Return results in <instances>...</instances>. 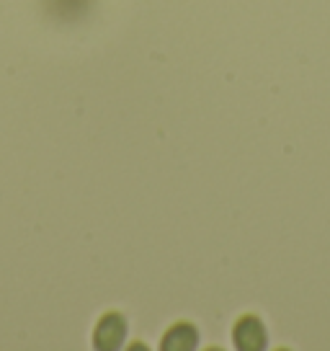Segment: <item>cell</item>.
Wrapping results in <instances>:
<instances>
[{
	"mask_svg": "<svg viewBox=\"0 0 330 351\" xmlns=\"http://www.w3.org/2000/svg\"><path fill=\"white\" fill-rule=\"evenodd\" d=\"M96 349H103V351H114L119 349L124 339H127V323L121 315L116 313H111V315H103V320L99 323V328H96Z\"/></svg>",
	"mask_w": 330,
	"mask_h": 351,
	"instance_id": "obj_1",
	"label": "cell"
},
{
	"mask_svg": "<svg viewBox=\"0 0 330 351\" xmlns=\"http://www.w3.org/2000/svg\"><path fill=\"white\" fill-rule=\"evenodd\" d=\"M196 346V330L186 326V323H178L173 328L165 333L163 349L165 351H186Z\"/></svg>",
	"mask_w": 330,
	"mask_h": 351,
	"instance_id": "obj_3",
	"label": "cell"
},
{
	"mask_svg": "<svg viewBox=\"0 0 330 351\" xmlns=\"http://www.w3.org/2000/svg\"><path fill=\"white\" fill-rule=\"evenodd\" d=\"M235 343L240 346L242 351H253V349H261L266 343V336H264V326L258 323L255 318H242L238 326H235Z\"/></svg>",
	"mask_w": 330,
	"mask_h": 351,
	"instance_id": "obj_2",
	"label": "cell"
}]
</instances>
